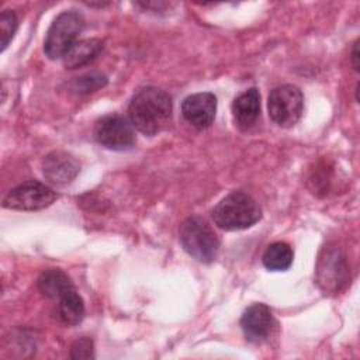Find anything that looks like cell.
<instances>
[{
	"mask_svg": "<svg viewBox=\"0 0 360 360\" xmlns=\"http://www.w3.org/2000/svg\"><path fill=\"white\" fill-rule=\"evenodd\" d=\"M172 108V98L165 90L148 86L132 97L128 115L135 129L146 136H153L169 127Z\"/></svg>",
	"mask_w": 360,
	"mask_h": 360,
	"instance_id": "cell-1",
	"label": "cell"
},
{
	"mask_svg": "<svg viewBox=\"0 0 360 360\" xmlns=\"http://www.w3.org/2000/svg\"><path fill=\"white\" fill-rule=\"evenodd\" d=\"M262 218L259 202L248 193L232 191L212 210L217 226L225 231H239L253 226Z\"/></svg>",
	"mask_w": 360,
	"mask_h": 360,
	"instance_id": "cell-2",
	"label": "cell"
},
{
	"mask_svg": "<svg viewBox=\"0 0 360 360\" xmlns=\"http://www.w3.org/2000/svg\"><path fill=\"white\" fill-rule=\"evenodd\" d=\"M179 240L183 249L195 260L202 263L212 262L219 250V236L214 228L201 217L186 218L179 228Z\"/></svg>",
	"mask_w": 360,
	"mask_h": 360,
	"instance_id": "cell-3",
	"label": "cell"
},
{
	"mask_svg": "<svg viewBox=\"0 0 360 360\" xmlns=\"http://www.w3.org/2000/svg\"><path fill=\"white\" fill-rule=\"evenodd\" d=\"M84 27L83 15L76 10L60 13L51 24L45 42L44 52L49 59H63L66 52L73 46L79 34Z\"/></svg>",
	"mask_w": 360,
	"mask_h": 360,
	"instance_id": "cell-4",
	"label": "cell"
},
{
	"mask_svg": "<svg viewBox=\"0 0 360 360\" xmlns=\"http://www.w3.org/2000/svg\"><path fill=\"white\" fill-rule=\"evenodd\" d=\"M269 117L281 128H290L298 122L304 111L302 91L294 84L274 87L267 98Z\"/></svg>",
	"mask_w": 360,
	"mask_h": 360,
	"instance_id": "cell-5",
	"label": "cell"
},
{
	"mask_svg": "<svg viewBox=\"0 0 360 360\" xmlns=\"http://www.w3.org/2000/svg\"><path fill=\"white\" fill-rule=\"evenodd\" d=\"M93 136L97 143L111 150H129L136 142L131 121L120 114H107L97 120Z\"/></svg>",
	"mask_w": 360,
	"mask_h": 360,
	"instance_id": "cell-6",
	"label": "cell"
},
{
	"mask_svg": "<svg viewBox=\"0 0 360 360\" xmlns=\"http://www.w3.org/2000/svg\"><path fill=\"white\" fill-rule=\"evenodd\" d=\"M315 278L325 292H339L349 278V267L343 252L336 246H326L321 252L315 269Z\"/></svg>",
	"mask_w": 360,
	"mask_h": 360,
	"instance_id": "cell-7",
	"label": "cell"
},
{
	"mask_svg": "<svg viewBox=\"0 0 360 360\" xmlns=\"http://www.w3.org/2000/svg\"><path fill=\"white\" fill-rule=\"evenodd\" d=\"M58 194L46 184L28 180L11 188L3 198V207L17 211H38L49 207Z\"/></svg>",
	"mask_w": 360,
	"mask_h": 360,
	"instance_id": "cell-8",
	"label": "cell"
},
{
	"mask_svg": "<svg viewBox=\"0 0 360 360\" xmlns=\"http://www.w3.org/2000/svg\"><path fill=\"white\" fill-rule=\"evenodd\" d=\"M217 112V97L210 91L187 96L181 103L184 120L197 129H205L214 122Z\"/></svg>",
	"mask_w": 360,
	"mask_h": 360,
	"instance_id": "cell-9",
	"label": "cell"
},
{
	"mask_svg": "<svg viewBox=\"0 0 360 360\" xmlns=\"http://www.w3.org/2000/svg\"><path fill=\"white\" fill-rule=\"evenodd\" d=\"M274 325L270 308L263 302H255L245 309L240 318V328L245 338L252 343H260L267 339Z\"/></svg>",
	"mask_w": 360,
	"mask_h": 360,
	"instance_id": "cell-10",
	"label": "cell"
},
{
	"mask_svg": "<svg viewBox=\"0 0 360 360\" xmlns=\"http://www.w3.org/2000/svg\"><path fill=\"white\" fill-rule=\"evenodd\" d=\"M80 163L75 156L63 150L48 153L42 162V172L46 180L53 184L70 183L79 173Z\"/></svg>",
	"mask_w": 360,
	"mask_h": 360,
	"instance_id": "cell-11",
	"label": "cell"
},
{
	"mask_svg": "<svg viewBox=\"0 0 360 360\" xmlns=\"http://www.w3.org/2000/svg\"><path fill=\"white\" fill-rule=\"evenodd\" d=\"M232 114L240 129L253 127L260 115V94L256 87L240 93L232 103Z\"/></svg>",
	"mask_w": 360,
	"mask_h": 360,
	"instance_id": "cell-12",
	"label": "cell"
},
{
	"mask_svg": "<svg viewBox=\"0 0 360 360\" xmlns=\"http://www.w3.org/2000/svg\"><path fill=\"white\" fill-rule=\"evenodd\" d=\"M103 51V41L97 38L79 39L63 56V65L66 69L82 68L94 60Z\"/></svg>",
	"mask_w": 360,
	"mask_h": 360,
	"instance_id": "cell-13",
	"label": "cell"
},
{
	"mask_svg": "<svg viewBox=\"0 0 360 360\" xmlns=\"http://www.w3.org/2000/svg\"><path fill=\"white\" fill-rule=\"evenodd\" d=\"M38 290L48 298H60L66 291L75 288L70 277L60 269H48L38 277Z\"/></svg>",
	"mask_w": 360,
	"mask_h": 360,
	"instance_id": "cell-14",
	"label": "cell"
},
{
	"mask_svg": "<svg viewBox=\"0 0 360 360\" xmlns=\"http://www.w3.org/2000/svg\"><path fill=\"white\" fill-rule=\"evenodd\" d=\"M84 302L83 298L79 295L76 288L66 291L58 304V315L59 319L69 326L77 325L84 318Z\"/></svg>",
	"mask_w": 360,
	"mask_h": 360,
	"instance_id": "cell-15",
	"label": "cell"
},
{
	"mask_svg": "<svg viewBox=\"0 0 360 360\" xmlns=\"http://www.w3.org/2000/svg\"><path fill=\"white\" fill-rule=\"evenodd\" d=\"M292 259H294L292 249L285 242L270 243L262 256V262L264 267L271 271H284L290 269V266L292 264Z\"/></svg>",
	"mask_w": 360,
	"mask_h": 360,
	"instance_id": "cell-16",
	"label": "cell"
},
{
	"mask_svg": "<svg viewBox=\"0 0 360 360\" xmlns=\"http://www.w3.org/2000/svg\"><path fill=\"white\" fill-rule=\"evenodd\" d=\"M107 84V76L100 72H89L69 83L70 91L76 94H89L103 89Z\"/></svg>",
	"mask_w": 360,
	"mask_h": 360,
	"instance_id": "cell-17",
	"label": "cell"
},
{
	"mask_svg": "<svg viewBox=\"0 0 360 360\" xmlns=\"http://www.w3.org/2000/svg\"><path fill=\"white\" fill-rule=\"evenodd\" d=\"M18 21L17 15L13 10H4L0 14V45L1 51H4L8 45V42L13 39L14 32L17 30Z\"/></svg>",
	"mask_w": 360,
	"mask_h": 360,
	"instance_id": "cell-18",
	"label": "cell"
},
{
	"mask_svg": "<svg viewBox=\"0 0 360 360\" xmlns=\"http://www.w3.org/2000/svg\"><path fill=\"white\" fill-rule=\"evenodd\" d=\"M70 357L72 359H93V340L90 338H80L75 340L70 347Z\"/></svg>",
	"mask_w": 360,
	"mask_h": 360,
	"instance_id": "cell-19",
	"label": "cell"
},
{
	"mask_svg": "<svg viewBox=\"0 0 360 360\" xmlns=\"http://www.w3.org/2000/svg\"><path fill=\"white\" fill-rule=\"evenodd\" d=\"M352 65L356 72H359V42L354 44L352 51Z\"/></svg>",
	"mask_w": 360,
	"mask_h": 360,
	"instance_id": "cell-20",
	"label": "cell"
}]
</instances>
